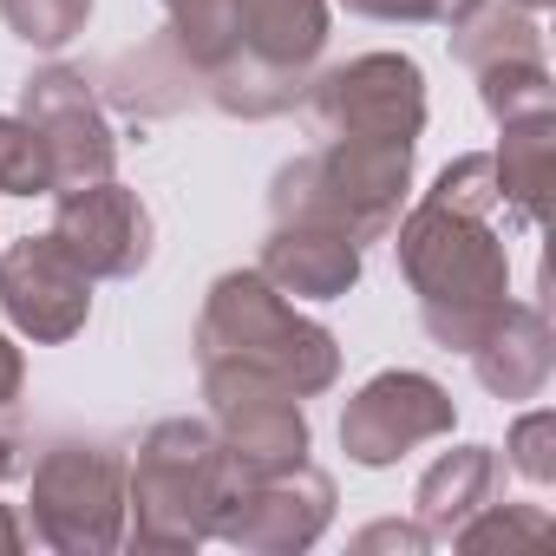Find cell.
<instances>
[{"instance_id": "obj_1", "label": "cell", "mask_w": 556, "mask_h": 556, "mask_svg": "<svg viewBox=\"0 0 556 556\" xmlns=\"http://www.w3.org/2000/svg\"><path fill=\"white\" fill-rule=\"evenodd\" d=\"M164 14L203 99L229 118L302 105L328 47V0H164Z\"/></svg>"}, {"instance_id": "obj_2", "label": "cell", "mask_w": 556, "mask_h": 556, "mask_svg": "<svg viewBox=\"0 0 556 556\" xmlns=\"http://www.w3.org/2000/svg\"><path fill=\"white\" fill-rule=\"evenodd\" d=\"M393 255L406 289L419 295V321L445 354H471L484 328L510 302V255L491 216L419 197L406 223H393Z\"/></svg>"}, {"instance_id": "obj_3", "label": "cell", "mask_w": 556, "mask_h": 556, "mask_svg": "<svg viewBox=\"0 0 556 556\" xmlns=\"http://www.w3.org/2000/svg\"><path fill=\"white\" fill-rule=\"evenodd\" d=\"M197 367L249 374L295 400H315L341 380V341L321 321L295 315V302L262 268H229L210 282L197 315Z\"/></svg>"}, {"instance_id": "obj_4", "label": "cell", "mask_w": 556, "mask_h": 556, "mask_svg": "<svg viewBox=\"0 0 556 556\" xmlns=\"http://www.w3.org/2000/svg\"><path fill=\"white\" fill-rule=\"evenodd\" d=\"M236 484L229 452L210 419H157L138 452L125 458V523L138 549L157 556H190L210 523L223 491Z\"/></svg>"}, {"instance_id": "obj_5", "label": "cell", "mask_w": 556, "mask_h": 556, "mask_svg": "<svg viewBox=\"0 0 556 556\" xmlns=\"http://www.w3.org/2000/svg\"><path fill=\"white\" fill-rule=\"evenodd\" d=\"M419 138H328L321 151L295 157L268 184V223H334L361 249L387 242L400 203L413 190Z\"/></svg>"}, {"instance_id": "obj_6", "label": "cell", "mask_w": 556, "mask_h": 556, "mask_svg": "<svg viewBox=\"0 0 556 556\" xmlns=\"http://www.w3.org/2000/svg\"><path fill=\"white\" fill-rule=\"evenodd\" d=\"M34 536L60 556H112L125 543V452L105 439H60L27 484Z\"/></svg>"}, {"instance_id": "obj_7", "label": "cell", "mask_w": 556, "mask_h": 556, "mask_svg": "<svg viewBox=\"0 0 556 556\" xmlns=\"http://www.w3.org/2000/svg\"><path fill=\"white\" fill-rule=\"evenodd\" d=\"M328 523H334V478L302 458L268 478H236L216 504L210 536H223L242 556H295L315 549Z\"/></svg>"}, {"instance_id": "obj_8", "label": "cell", "mask_w": 556, "mask_h": 556, "mask_svg": "<svg viewBox=\"0 0 556 556\" xmlns=\"http://www.w3.org/2000/svg\"><path fill=\"white\" fill-rule=\"evenodd\" d=\"M302 99L321 138H419L426 131V73L413 53H361L308 79Z\"/></svg>"}, {"instance_id": "obj_9", "label": "cell", "mask_w": 556, "mask_h": 556, "mask_svg": "<svg viewBox=\"0 0 556 556\" xmlns=\"http://www.w3.org/2000/svg\"><path fill=\"white\" fill-rule=\"evenodd\" d=\"M452 426H458V400H452L432 374L387 367V374H374V380L348 400V413H341V452H348L354 465H367V471H387V465H400L406 452L445 439Z\"/></svg>"}, {"instance_id": "obj_10", "label": "cell", "mask_w": 556, "mask_h": 556, "mask_svg": "<svg viewBox=\"0 0 556 556\" xmlns=\"http://www.w3.org/2000/svg\"><path fill=\"white\" fill-rule=\"evenodd\" d=\"M203 400H210V426L229 452L236 478H268L308 458V413L295 393L249 380V374H223V367H197Z\"/></svg>"}, {"instance_id": "obj_11", "label": "cell", "mask_w": 556, "mask_h": 556, "mask_svg": "<svg viewBox=\"0 0 556 556\" xmlns=\"http://www.w3.org/2000/svg\"><path fill=\"white\" fill-rule=\"evenodd\" d=\"M21 118L40 131L47 164H53V197L99 184L118 170V131L105 118V99L92 92V79L79 66H40L21 86Z\"/></svg>"}, {"instance_id": "obj_12", "label": "cell", "mask_w": 556, "mask_h": 556, "mask_svg": "<svg viewBox=\"0 0 556 556\" xmlns=\"http://www.w3.org/2000/svg\"><path fill=\"white\" fill-rule=\"evenodd\" d=\"M47 236L92 275V282H131V275L151 262V210L118 177L60 190V210H53Z\"/></svg>"}, {"instance_id": "obj_13", "label": "cell", "mask_w": 556, "mask_h": 556, "mask_svg": "<svg viewBox=\"0 0 556 556\" xmlns=\"http://www.w3.org/2000/svg\"><path fill=\"white\" fill-rule=\"evenodd\" d=\"M0 308H8V321L40 348L73 341L92 315V275L53 236H21L0 255Z\"/></svg>"}, {"instance_id": "obj_14", "label": "cell", "mask_w": 556, "mask_h": 556, "mask_svg": "<svg viewBox=\"0 0 556 556\" xmlns=\"http://www.w3.org/2000/svg\"><path fill=\"white\" fill-rule=\"evenodd\" d=\"M361 242L348 236V229H334V223H268V236H262V275L282 295H295V302H341L354 282H361Z\"/></svg>"}, {"instance_id": "obj_15", "label": "cell", "mask_w": 556, "mask_h": 556, "mask_svg": "<svg viewBox=\"0 0 556 556\" xmlns=\"http://www.w3.org/2000/svg\"><path fill=\"white\" fill-rule=\"evenodd\" d=\"M478 387L491 400H536L549 387V367H556V334H549V315L536 302H504V315L484 328V341L465 354Z\"/></svg>"}, {"instance_id": "obj_16", "label": "cell", "mask_w": 556, "mask_h": 556, "mask_svg": "<svg viewBox=\"0 0 556 556\" xmlns=\"http://www.w3.org/2000/svg\"><path fill=\"white\" fill-rule=\"evenodd\" d=\"M497 478H504V465H497V452H491V445L439 452V458L426 465L419 491H413L419 530H426L432 543H452V536H458V523H465V517H478V510L497 497Z\"/></svg>"}, {"instance_id": "obj_17", "label": "cell", "mask_w": 556, "mask_h": 556, "mask_svg": "<svg viewBox=\"0 0 556 556\" xmlns=\"http://www.w3.org/2000/svg\"><path fill=\"white\" fill-rule=\"evenodd\" d=\"M190 92H197V73H190V60L177 53L170 34H157L151 47L118 53V60L105 66V99H112L118 112H138V118H164V112H177Z\"/></svg>"}, {"instance_id": "obj_18", "label": "cell", "mask_w": 556, "mask_h": 556, "mask_svg": "<svg viewBox=\"0 0 556 556\" xmlns=\"http://www.w3.org/2000/svg\"><path fill=\"white\" fill-rule=\"evenodd\" d=\"M549 151H556V112L504 118V144L491 151V170H497V203H504L517 223H536V216H543Z\"/></svg>"}, {"instance_id": "obj_19", "label": "cell", "mask_w": 556, "mask_h": 556, "mask_svg": "<svg viewBox=\"0 0 556 556\" xmlns=\"http://www.w3.org/2000/svg\"><path fill=\"white\" fill-rule=\"evenodd\" d=\"M452 60L484 73V66H510V60H543V34L536 14L510 8V0H478L465 21H452Z\"/></svg>"}, {"instance_id": "obj_20", "label": "cell", "mask_w": 556, "mask_h": 556, "mask_svg": "<svg viewBox=\"0 0 556 556\" xmlns=\"http://www.w3.org/2000/svg\"><path fill=\"white\" fill-rule=\"evenodd\" d=\"M478 99L484 112L504 125V118H523V112H556V86H549V66L543 60H510V66H484L478 73Z\"/></svg>"}, {"instance_id": "obj_21", "label": "cell", "mask_w": 556, "mask_h": 556, "mask_svg": "<svg viewBox=\"0 0 556 556\" xmlns=\"http://www.w3.org/2000/svg\"><path fill=\"white\" fill-rule=\"evenodd\" d=\"M0 21L14 27V40H27L40 53H60L66 40L86 34L92 0H0Z\"/></svg>"}, {"instance_id": "obj_22", "label": "cell", "mask_w": 556, "mask_h": 556, "mask_svg": "<svg viewBox=\"0 0 556 556\" xmlns=\"http://www.w3.org/2000/svg\"><path fill=\"white\" fill-rule=\"evenodd\" d=\"M0 190L8 197H53L47 144L21 112H0Z\"/></svg>"}, {"instance_id": "obj_23", "label": "cell", "mask_w": 556, "mask_h": 556, "mask_svg": "<svg viewBox=\"0 0 556 556\" xmlns=\"http://www.w3.org/2000/svg\"><path fill=\"white\" fill-rule=\"evenodd\" d=\"M549 536V517L543 510H530V504H484L478 517H465L458 523V549H497V543H543Z\"/></svg>"}, {"instance_id": "obj_24", "label": "cell", "mask_w": 556, "mask_h": 556, "mask_svg": "<svg viewBox=\"0 0 556 556\" xmlns=\"http://www.w3.org/2000/svg\"><path fill=\"white\" fill-rule=\"evenodd\" d=\"M426 197L458 203V210H478V216H497V170H491V151H465V157H452V164L432 177Z\"/></svg>"}, {"instance_id": "obj_25", "label": "cell", "mask_w": 556, "mask_h": 556, "mask_svg": "<svg viewBox=\"0 0 556 556\" xmlns=\"http://www.w3.org/2000/svg\"><path fill=\"white\" fill-rule=\"evenodd\" d=\"M510 471L517 478H530V484H549L556 478V413H523L517 426H510Z\"/></svg>"}, {"instance_id": "obj_26", "label": "cell", "mask_w": 556, "mask_h": 556, "mask_svg": "<svg viewBox=\"0 0 556 556\" xmlns=\"http://www.w3.org/2000/svg\"><path fill=\"white\" fill-rule=\"evenodd\" d=\"M341 8L361 21H387V27H452L478 0H341Z\"/></svg>"}, {"instance_id": "obj_27", "label": "cell", "mask_w": 556, "mask_h": 556, "mask_svg": "<svg viewBox=\"0 0 556 556\" xmlns=\"http://www.w3.org/2000/svg\"><path fill=\"white\" fill-rule=\"evenodd\" d=\"M354 549L367 556V549H400V556H426L432 549V536L419 530V523H374V530H361L354 536Z\"/></svg>"}, {"instance_id": "obj_28", "label": "cell", "mask_w": 556, "mask_h": 556, "mask_svg": "<svg viewBox=\"0 0 556 556\" xmlns=\"http://www.w3.org/2000/svg\"><path fill=\"white\" fill-rule=\"evenodd\" d=\"M21 387H27V361H21V348L8 334H0V413L21 400Z\"/></svg>"}, {"instance_id": "obj_29", "label": "cell", "mask_w": 556, "mask_h": 556, "mask_svg": "<svg viewBox=\"0 0 556 556\" xmlns=\"http://www.w3.org/2000/svg\"><path fill=\"white\" fill-rule=\"evenodd\" d=\"M8 471H14V445L0 439V484H8ZM21 543H27V530L14 523V510H8V504H0V549H21Z\"/></svg>"}, {"instance_id": "obj_30", "label": "cell", "mask_w": 556, "mask_h": 556, "mask_svg": "<svg viewBox=\"0 0 556 556\" xmlns=\"http://www.w3.org/2000/svg\"><path fill=\"white\" fill-rule=\"evenodd\" d=\"M510 8H523V14H543V8H549V0H510Z\"/></svg>"}]
</instances>
